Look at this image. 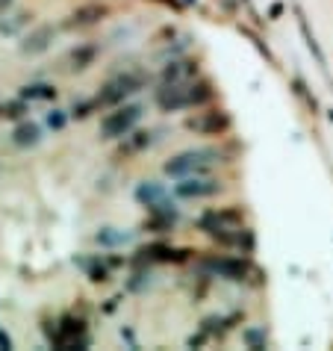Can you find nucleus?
I'll return each mask as SVG.
<instances>
[{
    "label": "nucleus",
    "mask_w": 333,
    "mask_h": 351,
    "mask_svg": "<svg viewBox=\"0 0 333 351\" xmlns=\"http://www.w3.org/2000/svg\"><path fill=\"white\" fill-rule=\"evenodd\" d=\"M198 228L204 233H210L215 242L221 245H236L245 233V213L236 207H224V210H210L198 219Z\"/></svg>",
    "instance_id": "obj_1"
},
{
    "label": "nucleus",
    "mask_w": 333,
    "mask_h": 351,
    "mask_svg": "<svg viewBox=\"0 0 333 351\" xmlns=\"http://www.w3.org/2000/svg\"><path fill=\"white\" fill-rule=\"evenodd\" d=\"M219 151L198 148V151H183L177 157L165 162V174L169 178H189V174H207L215 162H219Z\"/></svg>",
    "instance_id": "obj_2"
},
{
    "label": "nucleus",
    "mask_w": 333,
    "mask_h": 351,
    "mask_svg": "<svg viewBox=\"0 0 333 351\" xmlns=\"http://www.w3.org/2000/svg\"><path fill=\"white\" fill-rule=\"evenodd\" d=\"M142 112H145L142 104H127V106H121V110L103 115L101 139H124V136L136 128V121L142 119Z\"/></svg>",
    "instance_id": "obj_3"
},
{
    "label": "nucleus",
    "mask_w": 333,
    "mask_h": 351,
    "mask_svg": "<svg viewBox=\"0 0 333 351\" xmlns=\"http://www.w3.org/2000/svg\"><path fill=\"white\" fill-rule=\"evenodd\" d=\"M136 201H139L142 207H148V213H160V216L177 219V207H174L171 195L165 192V186L162 183H156V180L139 183V189H136Z\"/></svg>",
    "instance_id": "obj_4"
},
{
    "label": "nucleus",
    "mask_w": 333,
    "mask_h": 351,
    "mask_svg": "<svg viewBox=\"0 0 333 351\" xmlns=\"http://www.w3.org/2000/svg\"><path fill=\"white\" fill-rule=\"evenodd\" d=\"M145 86V77L142 74H133V71H127V74H119V77H112L110 83L101 89V95H97V104L101 106H112V104H121L124 97H130L136 95Z\"/></svg>",
    "instance_id": "obj_5"
},
{
    "label": "nucleus",
    "mask_w": 333,
    "mask_h": 351,
    "mask_svg": "<svg viewBox=\"0 0 333 351\" xmlns=\"http://www.w3.org/2000/svg\"><path fill=\"white\" fill-rule=\"evenodd\" d=\"M204 269L224 280H248L251 275H260V271L251 266V260H245V257H212L204 263Z\"/></svg>",
    "instance_id": "obj_6"
},
{
    "label": "nucleus",
    "mask_w": 333,
    "mask_h": 351,
    "mask_svg": "<svg viewBox=\"0 0 333 351\" xmlns=\"http://www.w3.org/2000/svg\"><path fill=\"white\" fill-rule=\"evenodd\" d=\"M215 192H221V183L215 178H204V174L180 178V183L174 186V195H177V198H210Z\"/></svg>",
    "instance_id": "obj_7"
},
{
    "label": "nucleus",
    "mask_w": 333,
    "mask_h": 351,
    "mask_svg": "<svg viewBox=\"0 0 333 351\" xmlns=\"http://www.w3.org/2000/svg\"><path fill=\"white\" fill-rule=\"evenodd\" d=\"M156 104H160L165 112H177V110L192 106V101H189V80L162 83V89H156Z\"/></svg>",
    "instance_id": "obj_8"
},
{
    "label": "nucleus",
    "mask_w": 333,
    "mask_h": 351,
    "mask_svg": "<svg viewBox=\"0 0 333 351\" xmlns=\"http://www.w3.org/2000/svg\"><path fill=\"white\" fill-rule=\"evenodd\" d=\"M186 128L201 133V136H221L230 130V115L215 110V112H204V115H195V119L186 121Z\"/></svg>",
    "instance_id": "obj_9"
},
{
    "label": "nucleus",
    "mask_w": 333,
    "mask_h": 351,
    "mask_svg": "<svg viewBox=\"0 0 333 351\" xmlns=\"http://www.w3.org/2000/svg\"><path fill=\"white\" fill-rule=\"evenodd\" d=\"M189 254H192V251L171 248V245H165V242H153V245L139 251V260L142 263H183Z\"/></svg>",
    "instance_id": "obj_10"
},
{
    "label": "nucleus",
    "mask_w": 333,
    "mask_h": 351,
    "mask_svg": "<svg viewBox=\"0 0 333 351\" xmlns=\"http://www.w3.org/2000/svg\"><path fill=\"white\" fill-rule=\"evenodd\" d=\"M106 9L103 3H86V6H80V9H74L71 15H68V21H65V27H92V24H97L101 18H106Z\"/></svg>",
    "instance_id": "obj_11"
},
{
    "label": "nucleus",
    "mask_w": 333,
    "mask_h": 351,
    "mask_svg": "<svg viewBox=\"0 0 333 351\" xmlns=\"http://www.w3.org/2000/svg\"><path fill=\"white\" fill-rule=\"evenodd\" d=\"M53 27L51 24H42V27H36V30H30L24 36V42H21V51L24 53H45L47 47H51L53 42Z\"/></svg>",
    "instance_id": "obj_12"
},
{
    "label": "nucleus",
    "mask_w": 333,
    "mask_h": 351,
    "mask_svg": "<svg viewBox=\"0 0 333 351\" xmlns=\"http://www.w3.org/2000/svg\"><path fill=\"white\" fill-rule=\"evenodd\" d=\"M74 263L86 271V278H89L92 284H106V280H110V263H103L101 257H77Z\"/></svg>",
    "instance_id": "obj_13"
},
{
    "label": "nucleus",
    "mask_w": 333,
    "mask_h": 351,
    "mask_svg": "<svg viewBox=\"0 0 333 351\" xmlns=\"http://www.w3.org/2000/svg\"><path fill=\"white\" fill-rule=\"evenodd\" d=\"M38 139H42V128L36 121H21L12 130V142L18 148H33V145H38Z\"/></svg>",
    "instance_id": "obj_14"
},
{
    "label": "nucleus",
    "mask_w": 333,
    "mask_h": 351,
    "mask_svg": "<svg viewBox=\"0 0 333 351\" xmlns=\"http://www.w3.org/2000/svg\"><path fill=\"white\" fill-rule=\"evenodd\" d=\"M198 77V62H171L162 71V83H180V80H192Z\"/></svg>",
    "instance_id": "obj_15"
},
{
    "label": "nucleus",
    "mask_w": 333,
    "mask_h": 351,
    "mask_svg": "<svg viewBox=\"0 0 333 351\" xmlns=\"http://www.w3.org/2000/svg\"><path fill=\"white\" fill-rule=\"evenodd\" d=\"M18 97H24V101H56V86H51V83H27V86H21Z\"/></svg>",
    "instance_id": "obj_16"
},
{
    "label": "nucleus",
    "mask_w": 333,
    "mask_h": 351,
    "mask_svg": "<svg viewBox=\"0 0 333 351\" xmlns=\"http://www.w3.org/2000/svg\"><path fill=\"white\" fill-rule=\"evenodd\" d=\"M151 142H153V133H151V130L127 133V136H124V145H121V154H124V157H130V154H139V151L148 148Z\"/></svg>",
    "instance_id": "obj_17"
},
{
    "label": "nucleus",
    "mask_w": 333,
    "mask_h": 351,
    "mask_svg": "<svg viewBox=\"0 0 333 351\" xmlns=\"http://www.w3.org/2000/svg\"><path fill=\"white\" fill-rule=\"evenodd\" d=\"M95 56H97V47H92V45L74 47V51L68 53V68H71V71H86V68L95 62Z\"/></svg>",
    "instance_id": "obj_18"
},
{
    "label": "nucleus",
    "mask_w": 333,
    "mask_h": 351,
    "mask_svg": "<svg viewBox=\"0 0 333 351\" xmlns=\"http://www.w3.org/2000/svg\"><path fill=\"white\" fill-rule=\"evenodd\" d=\"M212 95H215V89H212L207 80H189V101H192V106L210 104Z\"/></svg>",
    "instance_id": "obj_19"
},
{
    "label": "nucleus",
    "mask_w": 333,
    "mask_h": 351,
    "mask_svg": "<svg viewBox=\"0 0 333 351\" xmlns=\"http://www.w3.org/2000/svg\"><path fill=\"white\" fill-rule=\"evenodd\" d=\"M239 316H210V319H204V330H207L210 337H221V334H227V330L233 328V322H236Z\"/></svg>",
    "instance_id": "obj_20"
},
{
    "label": "nucleus",
    "mask_w": 333,
    "mask_h": 351,
    "mask_svg": "<svg viewBox=\"0 0 333 351\" xmlns=\"http://www.w3.org/2000/svg\"><path fill=\"white\" fill-rule=\"evenodd\" d=\"M97 242L101 245H124V242H130V233H124V230H119V228H103L101 233H97Z\"/></svg>",
    "instance_id": "obj_21"
},
{
    "label": "nucleus",
    "mask_w": 333,
    "mask_h": 351,
    "mask_svg": "<svg viewBox=\"0 0 333 351\" xmlns=\"http://www.w3.org/2000/svg\"><path fill=\"white\" fill-rule=\"evenodd\" d=\"M298 24H301V33H304V38H307V47L312 53H316V60H319V65L325 68V53H321V47H319V42H316V36L310 33V27H307V18H304V12L298 9Z\"/></svg>",
    "instance_id": "obj_22"
},
{
    "label": "nucleus",
    "mask_w": 333,
    "mask_h": 351,
    "mask_svg": "<svg viewBox=\"0 0 333 351\" xmlns=\"http://www.w3.org/2000/svg\"><path fill=\"white\" fill-rule=\"evenodd\" d=\"M242 339L248 343V348H266L269 346V337H266V330L262 328H248L242 334Z\"/></svg>",
    "instance_id": "obj_23"
},
{
    "label": "nucleus",
    "mask_w": 333,
    "mask_h": 351,
    "mask_svg": "<svg viewBox=\"0 0 333 351\" xmlns=\"http://www.w3.org/2000/svg\"><path fill=\"white\" fill-rule=\"evenodd\" d=\"M27 112V101H12V104H0V119H21Z\"/></svg>",
    "instance_id": "obj_24"
},
{
    "label": "nucleus",
    "mask_w": 333,
    "mask_h": 351,
    "mask_svg": "<svg viewBox=\"0 0 333 351\" xmlns=\"http://www.w3.org/2000/svg\"><path fill=\"white\" fill-rule=\"evenodd\" d=\"M68 119H71V112H62V110H53V112H47V128L51 130H62Z\"/></svg>",
    "instance_id": "obj_25"
},
{
    "label": "nucleus",
    "mask_w": 333,
    "mask_h": 351,
    "mask_svg": "<svg viewBox=\"0 0 333 351\" xmlns=\"http://www.w3.org/2000/svg\"><path fill=\"white\" fill-rule=\"evenodd\" d=\"M95 106H101L97 101H80V104H74V110H71V119H89Z\"/></svg>",
    "instance_id": "obj_26"
},
{
    "label": "nucleus",
    "mask_w": 333,
    "mask_h": 351,
    "mask_svg": "<svg viewBox=\"0 0 333 351\" xmlns=\"http://www.w3.org/2000/svg\"><path fill=\"white\" fill-rule=\"evenodd\" d=\"M145 284H151V271H139L136 280H130V289H142Z\"/></svg>",
    "instance_id": "obj_27"
},
{
    "label": "nucleus",
    "mask_w": 333,
    "mask_h": 351,
    "mask_svg": "<svg viewBox=\"0 0 333 351\" xmlns=\"http://www.w3.org/2000/svg\"><path fill=\"white\" fill-rule=\"evenodd\" d=\"M0 346H3V348H12V339H9L3 330H0Z\"/></svg>",
    "instance_id": "obj_28"
},
{
    "label": "nucleus",
    "mask_w": 333,
    "mask_h": 351,
    "mask_svg": "<svg viewBox=\"0 0 333 351\" xmlns=\"http://www.w3.org/2000/svg\"><path fill=\"white\" fill-rule=\"evenodd\" d=\"M280 12H283V6H280V3H274V6H271V18H278Z\"/></svg>",
    "instance_id": "obj_29"
},
{
    "label": "nucleus",
    "mask_w": 333,
    "mask_h": 351,
    "mask_svg": "<svg viewBox=\"0 0 333 351\" xmlns=\"http://www.w3.org/2000/svg\"><path fill=\"white\" fill-rule=\"evenodd\" d=\"M9 3H12V0H0V12H3V9H6Z\"/></svg>",
    "instance_id": "obj_30"
},
{
    "label": "nucleus",
    "mask_w": 333,
    "mask_h": 351,
    "mask_svg": "<svg viewBox=\"0 0 333 351\" xmlns=\"http://www.w3.org/2000/svg\"><path fill=\"white\" fill-rule=\"evenodd\" d=\"M183 3H195V0H183Z\"/></svg>",
    "instance_id": "obj_31"
}]
</instances>
